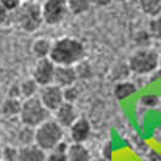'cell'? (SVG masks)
<instances>
[{
	"label": "cell",
	"mask_w": 161,
	"mask_h": 161,
	"mask_svg": "<svg viewBox=\"0 0 161 161\" xmlns=\"http://www.w3.org/2000/svg\"><path fill=\"white\" fill-rule=\"evenodd\" d=\"M85 57V46L80 40L64 36L52 44L50 59L56 65H76Z\"/></svg>",
	"instance_id": "1"
},
{
	"label": "cell",
	"mask_w": 161,
	"mask_h": 161,
	"mask_svg": "<svg viewBox=\"0 0 161 161\" xmlns=\"http://www.w3.org/2000/svg\"><path fill=\"white\" fill-rule=\"evenodd\" d=\"M159 53L150 47L136 50L129 59V69L136 75L153 74L160 67Z\"/></svg>",
	"instance_id": "2"
},
{
	"label": "cell",
	"mask_w": 161,
	"mask_h": 161,
	"mask_svg": "<svg viewBox=\"0 0 161 161\" xmlns=\"http://www.w3.org/2000/svg\"><path fill=\"white\" fill-rule=\"evenodd\" d=\"M63 142V127L56 120H46L35 127V144L45 152H50Z\"/></svg>",
	"instance_id": "3"
},
{
	"label": "cell",
	"mask_w": 161,
	"mask_h": 161,
	"mask_svg": "<svg viewBox=\"0 0 161 161\" xmlns=\"http://www.w3.org/2000/svg\"><path fill=\"white\" fill-rule=\"evenodd\" d=\"M50 110L42 104L39 96L27 98L22 102V108L19 113V119L22 124L31 127H38L42 122L48 120Z\"/></svg>",
	"instance_id": "4"
},
{
	"label": "cell",
	"mask_w": 161,
	"mask_h": 161,
	"mask_svg": "<svg viewBox=\"0 0 161 161\" xmlns=\"http://www.w3.org/2000/svg\"><path fill=\"white\" fill-rule=\"evenodd\" d=\"M12 14L16 15L17 23L24 32H35L44 23L41 5L35 1H23L22 5Z\"/></svg>",
	"instance_id": "5"
},
{
	"label": "cell",
	"mask_w": 161,
	"mask_h": 161,
	"mask_svg": "<svg viewBox=\"0 0 161 161\" xmlns=\"http://www.w3.org/2000/svg\"><path fill=\"white\" fill-rule=\"evenodd\" d=\"M44 23L48 25H55L61 23L69 12L67 0H45L41 5Z\"/></svg>",
	"instance_id": "6"
},
{
	"label": "cell",
	"mask_w": 161,
	"mask_h": 161,
	"mask_svg": "<svg viewBox=\"0 0 161 161\" xmlns=\"http://www.w3.org/2000/svg\"><path fill=\"white\" fill-rule=\"evenodd\" d=\"M55 69H56V64L50 59V57L38 59L36 64L34 67V70H33V79L41 87L51 85L53 84Z\"/></svg>",
	"instance_id": "7"
},
{
	"label": "cell",
	"mask_w": 161,
	"mask_h": 161,
	"mask_svg": "<svg viewBox=\"0 0 161 161\" xmlns=\"http://www.w3.org/2000/svg\"><path fill=\"white\" fill-rule=\"evenodd\" d=\"M39 98L42 102V104L45 105L50 112H56L57 109L64 103L63 89L55 84L42 86L40 93H39Z\"/></svg>",
	"instance_id": "8"
},
{
	"label": "cell",
	"mask_w": 161,
	"mask_h": 161,
	"mask_svg": "<svg viewBox=\"0 0 161 161\" xmlns=\"http://www.w3.org/2000/svg\"><path fill=\"white\" fill-rule=\"evenodd\" d=\"M78 80V74L74 65H56L53 84L65 89L69 86H74Z\"/></svg>",
	"instance_id": "9"
},
{
	"label": "cell",
	"mask_w": 161,
	"mask_h": 161,
	"mask_svg": "<svg viewBox=\"0 0 161 161\" xmlns=\"http://www.w3.org/2000/svg\"><path fill=\"white\" fill-rule=\"evenodd\" d=\"M55 120L64 129V127H70L75 121L78 120V112L76 108L74 107L73 103L64 102L61 105L56 112H55Z\"/></svg>",
	"instance_id": "10"
},
{
	"label": "cell",
	"mask_w": 161,
	"mask_h": 161,
	"mask_svg": "<svg viewBox=\"0 0 161 161\" xmlns=\"http://www.w3.org/2000/svg\"><path fill=\"white\" fill-rule=\"evenodd\" d=\"M69 130H70V138L73 143H84L89 139L91 135L90 121L85 118H79L69 127Z\"/></svg>",
	"instance_id": "11"
},
{
	"label": "cell",
	"mask_w": 161,
	"mask_h": 161,
	"mask_svg": "<svg viewBox=\"0 0 161 161\" xmlns=\"http://www.w3.org/2000/svg\"><path fill=\"white\" fill-rule=\"evenodd\" d=\"M46 154L36 144L27 145L19 148L17 161H46Z\"/></svg>",
	"instance_id": "12"
},
{
	"label": "cell",
	"mask_w": 161,
	"mask_h": 161,
	"mask_svg": "<svg viewBox=\"0 0 161 161\" xmlns=\"http://www.w3.org/2000/svg\"><path fill=\"white\" fill-rule=\"evenodd\" d=\"M68 161H91L90 150L82 143H73L68 147Z\"/></svg>",
	"instance_id": "13"
},
{
	"label": "cell",
	"mask_w": 161,
	"mask_h": 161,
	"mask_svg": "<svg viewBox=\"0 0 161 161\" xmlns=\"http://www.w3.org/2000/svg\"><path fill=\"white\" fill-rule=\"evenodd\" d=\"M22 108V102L21 99L17 98H10L6 97L4 102L0 105V114L6 116V118H14V116H19Z\"/></svg>",
	"instance_id": "14"
},
{
	"label": "cell",
	"mask_w": 161,
	"mask_h": 161,
	"mask_svg": "<svg viewBox=\"0 0 161 161\" xmlns=\"http://www.w3.org/2000/svg\"><path fill=\"white\" fill-rule=\"evenodd\" d=\"M137 92V86L132 81H120L114 87V95L119 101H125Z\"/></svg>",
	"instance_id": "15"
},
{
	"label": "cell",
	"mask_w": 161,
	"mask_h": 161,
	"mask_svg": "<svg viewBox=\"0 0 161 161\" xmlns=\"http://www.w3.org/2000/svg\"><path fill=\"white\" fill-rule=\"evenodd\" d=\"M51 50H52V44L51 41L47 39H38V40L34 41L32 46L33 55L36 57L38 59H42V58H48L50 53H51Z\"/></svg>",
	"instance_id": "16"
},
{
	"label": "cell",
	"mask_w": 161,
	"mask_h": 161,
	"mask_svg": "<svg viewBox=\"0 0 161 161\" xmlns=\"http://www.w3.org/2000/svg\"><path fill=\"white\" fill-rule=\"evenodd\" d=\"M139 8L149 17H156L161 15V0H138Z\"/></svg>",
	"instance_id": "17"
},
{
	"label": "cell",
	"mask_w": 161,
	"mask_h": 161,
	"mask_svg": "<svg viewBox=\"0 0 161 161\" xmlns=\"http://www.w3.org/2000/svg\"><path fill=\"white\" fill-rule=\"evenodd\" d=\"M67 5L70 14L79 16L89 11L91 3L90 0H67Z\"/></svg>",
	"instance_id": "18"
},
{
	"label": "cell",
	"mask_w": 161,
	"mask_h": 161,
	"mask_svg": "<svg viewBox=\"0 0 161 161\" xmlns=\"http://www.w3.org/2000/svg\"><path fill=\"white\" fill-rule=\"evenodd\" d=\"M21 85V95L24 99L31 98V97H35L39 90V85L36 84V81L33 78L31 79H24L23 81L19 82Z\"/></svg>",
	"instance_id": "19"
},
{
	"label": "cell",
	"mask_w": 161,
	"mask_h": 161,
	"mask_svg": "<svg viewBox=\"0 0 161 161\" xmlns=\"http://www.w3.org/2000/svg\"><path fill=\"white\" fill-rule=\"evenodd\" d=\"M68 147L69 145L67 143L61 142L56 148L50 150V154L46 156V161H68V158H67Z\"/></svg>",
	"instance_id": "20"
},
{
	"label": "cell",
	"mask_w": 161,
	"mask_h": 161,
	"mask_svg": "<svg viewBox=\"0 0 161 161\" xmlns=\"http://www.w3.org/2000/svg\"><path fill=\"white\" fill-rule=\"evenodd\" d=\"M18 141L22 147L35 144V129L23 125V127L18 132Z\"/></svg>",
	"instance_id": "21"
},
{
	"label": "cell",
	"mask_w": 161,
	"mask_h": 161,
	"mask_svg": "<svg viewBox=\"0 0 161 161\" xmlns=\"http://www.w3.org/2000/svg\"><path fill=\"white\" fill-rule=\"evenodd\" d=\"M148 32L152 35L154 40H158L161 42V15L160 16L153 17L148 25Z\"/></svg>",
	"instance_id": "22"
},
{
	"label": "cell",
	"mask_w": 161,
	"mask_h": 161,
	"mask_svg": "<svg viewBox=\"0 0 161 161\" xmlns=\"http://www.w3.org/2000/svg\"><path fill=\"white\" fill-rule=\"evenodd\" d=\"M18 154L19 149H17L16 147L12 145H6L5 148H3V161H17L18 160Z\"/></svg>",
	"instance_id": "23"
},
{
	"label": "cell",
	"mask_w": 161,
	"mask_h": 161,
	"mask_svg": "<svg viewBox=\"0 0 161 161\" xmlns=\"http://www.w3.org/2000/svg\"><path fill=\"white\" fill-rule=\"evenodd\" d=\"M75 69H76V74H78V79L79 78L80 79H89L92 76V68L89 63H85L81 61L80 63L76 64Z\"/></svg>",
	"instance_id": "24"
},
{
	"label": "cell",
	"mask_w": 161,
	"mask_h": 161,
	"mask_svg": "<svg viewBox=\"0 0 161 161\" xmlns=\"http://www.w3.org/2000/svg\"><path fill=\"white\" fill-rule=\"evenodd\" d=\"M152 35L149 34L148 31H142V32L137 33V35H136V38H135V40L137 42V45L139 47H148L149 46V44H150V41H152Z\"/></svg>",
	"instance_id": "25"
},
{
	"label": "cell",
	"mask_w": 161,
	"mask_h": 161,
	"mask_svg": "<svg viewBox=\"0 0 161 161\" xmlns=\"http://www.w3.org/2000/svg\"><path fill=\"white\" fill-rule=\"evenodd\" d=\"M79 97V90L76 89L75 86H69V87H65L63 89V98H64V102L68 103H73L78 99Z\"/></svg>",
	"instance_id": "26"
},
{
	"label": "cell",
	"mask_w": 161,
	"mask_h": 161,
	"mask_svg": "<svg viewBox=\"0 0 161 161\" xmlns=\"http://www.w3.org/2000/svg\"><path fill=\"white\" fill-rule=\"evenodd\" d=\"M22 0H0V5L8 11V14L15 12L22 5Z\"/></svg>",
	"instance_id": "27"
},
{
	"label": "cell",
	"mask_w": 161,
	"mask_h": 161,
	"mask_svg": "<svg viewBox=\"0 0 161 161\" xmlns=\"http://www.w3.org/2000/svg\"><path fill=\"white\" fill-rule=\"evenodd\" d=\"M159 97L153 93H149V95H144V96L141 98V102L143 103V105L145 107H155V105L159 104Z\"/></svg>",
	"instance_id": "28"
},
{
	"label": "cell",
	"mask_w": 161,
	"mask_h": 161,
	"mask_svg": "<svg viewBox=\"0 0 161 161\" xmlns=\"http://www.w3.org/2000/svg\"><path fill=\"white\" fill-rule=\"evenodd\" d=\"M8 97L10 98H17L19 99L22 95H21V85L19 82H14L8 90Z\"/></svg>",
	"instance_id": "29"
},
{
	"label": "cell",
	"mask_w": 161,
	"mask_h": 161,
	"mask_svg": "<svg viewBox=\"0 0 161 161\" xmlns=\"http://www.w3.org/2000/svg\"><path fill=\"white\" fill-rule=\"evenodd\" d=\"M91 5L97 6V8H105L113 3V0H90Z\"/></svg>",
	"instance_id": "30"
},
{
	"label": "cell",
	"mask_w": 161,
	"mask_h": 161,
	"mask_svg": "<svg viewBox=\"0 0 161 161\" xmlns=\"http://www.w3.org/2000/svg\"><path fill=\"white\" fill-rule=\"evenodd\" d=\"M103 159H105V160L112 159V144L110 143H107L103 147Z\"/></svg>",
	"instance_id": "31"
},
{
	"label": "cell",
	"mask_w": 161,
	"mask_h": 161,
	"mask_svg": "<svg viewBox=\"0 0 161 161\" xmlns=\"http://www.w3.org/2000/svg\"><path fill=\"white\" fill-rule=\"evenodd\" d=\"M8 15H10V14L0 5V27H1L3 24L6 23V21H8Z\"/></svg>",
	"instance_id": "32"
},
{
	"label": "cell",
	"mask_w": 161,
	"mask_h": 161,
	"mask_svg": "<svg viewBox=\"0 0 161 161\" xmlns=\"http://www.w3.org/2000/svg\"><path fill=\"white\" fill-rule=\"evenodd\" d=\"M91 161H108V160H105L103 158H97V159H92Z\"/></svg>",
	"instance_id": "33"
},
{
	"label": "cell",
	"mask_w": 161,
	"mask_h": 161,
	"mask_svg": "<svg viewBox=\"0 0 161 161\" xmlns=\"http://www.w3.org/2000/svg\"><path fill=\"white\" fill-rule=\"evenodd\" d=\"M1 159H3V148L0 147V161H1Z\"/></svg>",
	"instance_id": "34"
},
{
	"label": "cell",
	"mask_w": 161,
	"mask_h": 161,
	"mask_svg": "<svg viewBox=\"0 0 161 161\" xmlns=\"http://www.w3.org/2000/svg\"><path fill=\"white\" fill-rule=\"evenodd\" d=\"M116 1H119V3H125L126 0H116Z\"/></svg>",
	"instance_id": "35"
},
{
	"label": "cell",
	"mask_w": 161,
	"mask_h": 161,
	"mask_svg": "<svg viewBox=\"0 0 161 161\" xmlns=\"http://www.w3.org/2000/svg\"><path fill=\"white\" fill-rule=\"evenodd\" d=\"M159 56H160V59H159V62H160V68H161V53L159 55Z\"/></svg>",
	"instance_id": "36"
},
{
	"label": "cell",
	"mask_w": 161,
	"mask_h": 161,
	"mask_svg": "<svg viewBox=\"0 0 161 161\" xmlns=\"http://www.w3.org/2000/svg\"><path fill=\"white\" fill-rule=\"evenodd\" d=\"M22 1H34V0H22Z\"/></svg>",
	"instance_id": "37"
},
{
	"label": "cell",
	"mask_w": 161,
	"mask_h": 161,
	"mask_svg": "<svg viewBox=\"0 0 161 161\" xmlns=\"http://www.w3.org/2000/svg\"><path fill=\"white\" fill-rule=\"evenodd\" d=\"M1 161H3V160H1Z\"/></svg>",
	"instance_id": "38"
}]
</instances>
